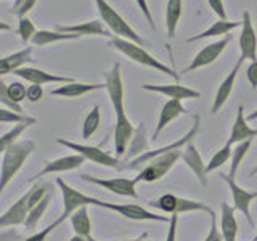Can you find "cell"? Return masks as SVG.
I'll return each instance as SVG.
<instances>
[{
  "mask_svg": "<svg viewBox=\"0 0 257 241\" xmlns=\"http://www.w3.org/2000/svg\"><path fill=\"white\" fill-rule=\"evenodd\" d=\"M36 151V142L21 140L13 143L4 151L2 158V171H0V188L5 190L15 175L20 172L23 164L29 159V156Z\"/></svg>",
  "mask_w": 257,
  "mask_h": 241,
  "instance_id": "cell-1",
  "label": "cell"
},
{
  "mask_svg": "<svg viewBox=\"0 0 257 241\" xmlns=\"http://www.w3.org/2000/svg\"><path fill=\"white\" fill-rule=\"evenodd\" d=\"M109 44L116 48L117 52H120L122 55H125L127 58H131L132 61L142 64V66H147V68H153L159 72H163V74H167L174 77L175 80L179 79V74L172 69L169 68L167 64H164L163 61H159L155 56H151L147 50H145L143 45H139L132 42V40H127V39H122V37H112L109 40Z\"/></svg>",
  "mask_w": 257,
  "mask_h": 241,
  "instance_id": "cell-2",
  "label": "cell"
},
{
  "mask_svg": "<svg viewBox=\"0 0 257 241\" xmlns=\"http://www.w3.org/2000/svg\"><path fill=\"white\" fill-rule=\"evenodd\" d=\"M95 5H96V10H98L100 18L109 28V31L112 32V34H116V37L132 40V42L145 47L143 39L137 34L131 26H128V23H125V20L106 2V0H95Z\"/></svg>",
  "mask_w": 257,
  "mask_h": 241,
  "instance_id": "cell-3",
  "label": "cell"
},
{
  "mask_svg": "<svg viewBox=\"0 0 257 241\" xmlns=\"http://www.w3.org/2000/svg\"><path fill=\"white\" fill-rule=\"evenodd\" d=\"M56 185L60 187L61 195H63V214L60 215L61 222H64L66 219H71V215L74 214L76 211H79L80 207H84V206L103 207L104 201L96 199L93 196H88V195H85V193L72 188L71 185H68L63 179H56Z\"/></svg>",
  "mask_w": 257,
  "mask_h": 241,
  "instance_id": "cell-4",
  "label": "cell"
},
{
  "mask_svg": "<svg viewBox=\"0 0 257 241\" xmlns=\"http://www.w3.org/2000/svg\"><path fill=\"white\" fill-rule=\"evenodd\" d=\"M179 159H182V150L161 153V155L155 156L150 161L148 166H145L142 169L140 174L135 177V180L137 182H158L171 171Z\"/></svg>",
  "mask_w": 257,
  "mask_h": 241,
  "instance_id": "cell-5",
  "label": "cell"
},
{
  "mask_svg": "<svg viewBox=\"0 0 257 241\" xmlns=\"http://www.w3.org/2000/svg\"><path fill=\"white\" fill-rule=\"evenodd\" d=\"M199 120H201V117L196 114V116H195V123H193V127L182 137V139L172 142L171 145H166V147H161V148H158V150H155V151H145L143 155L137 156V158H134V159H131V161H125V163H124V169H128V171H131V169H139L142 164H148L153 158L158 156V155H161V153L175 151V150H183L190 142H193V139H195L196 134L199 132V126H201Z\"/></svg>",
  "mask_w": 257,
  "mask_h": 241,
  "instance_id": "cell-6",
  "label": "cell"
},
{
  "mask_svg": "<svg viewBox=\"0 0 257 241\" xmlns=\"http://www.w3.org/2000/svg\"><path fill=\"white\" fill-rule=\"evenodd\" d=\"M56 143H60V145H63V147H66V148H69L72 151L79 153V155H82L85 159L93 161L95 164L116 169V171H122V169H124L122 161L117 159L116 156H111L109 153L103 151L98 147H90V145L74 143V142H69V140H64V139H56Z\"/></svg>",
  "mask_w": 257,
  "mask_h": 241,
  "instance_id": "cell-7",
  "label": "cell"
},
{
  "mask_svg": "<svg viewBox=\"0 0 257 241\" xmlns=\"http://www.w3.org/2000/svg\"><path fill=\"white\" fill-rule=\"evenodd\" d=\"M220 177L228 185L235 209H238V211L246 217L249 225H252L254 227V220H252V215H251V204H252V201L257 198V191H247L246 188L239 187L230 174H220Z\"/></svg>",
  "mask_w": 257,
  "mask_h": 241,
  "instance_id": "cell-8",
  "label": "cell"
},
{
  "mask_svg": "<svg viewBox=\"0 0 257 241\" xmlns=\"http://www.w3.org/2000/svg\"><path fill=\"white\" fill-rule=\"evenodd\" d=\"M80 179L84 182L98 185L103 187L104 190H108L111 193L119 196H128V198H139V193H137V182L135 179H124V177H119V179H98V177H92L82 174Z\"/></svg>",
  "mask_w": 257,
  "mask_h": 241,
  "instance_id": "cell-9",
  "label": "cell"
},
{
  "mask_svg": "<svg viewBox=\"0 0 257 241\" xmlns=\"http://www.w3.org/2000/svg\"><path fill=\"white\" fill-rule=\"evenodd\" d=\"M239 50L241 60L257 61V36L252 24L251 13L247 10L243 12L241 16V34H239Z\"/></svg>",
  "mask_w": 257,
  "mask_h": 241,
  "instance_id": "cell-10",
  "label": "cell"
},
{
  "mask_svg": "<svg viewBox=\"0 0 257 241\" xmlns=\"http://www.w3.org/2000/svg\"><path fill=\"white\" fill-rule=\"evenodd\" d=\"M104 85L109 95V100L114 109V114L119 112H125V104H124V84H122V76H120V64L114 63L112 68L104 74Z\"/></svg>",
  "mask_w": 257,
  "mask_h": 241,
  "instance_id": "cell-11",
  "label": "cell"
},
{
  "mask_svg": "<svg viewBox=\"0 0 257 241\" xmlns=\"http://www.w3.org/2000/svg\"><path fill=\"white\" fill-rule=\"evenodd\" d=\"M228 44H230V36L219 39V40H215V42L203 47L183 72H191V71H196L199 68H204V66H209V64H212L225 52V48L228 47Z\"/></svg>",
  "mask_w": 257,
  "mask_h": 241,
  "instance_id": "cell-12",
  "label": "cell"
},
{
  "mask_svg": "<svg viewBox=\"0 0 257 241\" xmlns=\"http://www.w3.org/2000/svg\"><path fill=\"white\" fill-rule=\"evenodd\" d=\"M104 209H109V211H114L119 215L125 217V219L131 220H151V222H171V217L166 215H158L155 212L148 211L142 206L137 204H114V203H103Z\"/></svg>",
  "mask_w": 257,
  "mask_h": 241,
  "instance_id": "cell-13",
  "label": "cell"
},
{
  "mask_svg": "<svg viewBox=\"0 0 257 241\" xmlns=\"http://www.w3.org/2000/svg\"><path fill=\"white\" fill-rule=\"evenodd\" d=\"M85 163V158L82 155H69V156H63L58 159H53V161H45V164L42 167V171H39L34 177H31V182L39 180L40 177H45V175H52V174H58V172H69V171H74V169H79Z\"/></svg>",
  "mask_w": 257,
  "mask_h": 241,
  "instance_id": "cell-14",
  "label": "cell"
},
{
  "mask_svg": "<svg viewBox=\"0 0 257 241\" xmlns=\"http://www.w3.org/2000/svg\"><path fill=\"white\" fill-rule=\"evenodd\" d=\"M135 127L131 123V119L127 117L125 112H119L116 114V124H114V148H116V156H124L131 142L134 139Z\"/></svg>",
  "mask_w": 257,
  "mask_h": 241,
  "instance_id": "cell-15",
  "label": "cell"
},
{
  "mask_svg": "<svg viewBox=\"0 0 257 241\" xmlns=\"http://www.w3.org/2000/svg\"><path fill=\"white\" fill-rule=\"evenodd\" d=\"M15 74L28 80L31 84H37V85H45V84H69L74 82L72 77H64V76H56V74H50L44 69L39 68H31V66H24L18 71H15Z\"/></svg>",
  "mask_w": 257,
  "mask_h": 241,
  "instance_id": "cell-16",
  "label": "cell"
},
{
  "mask_svg": "<svg viewBox=\"0 0 257 241\" xmlns=\"http://www.w3.org/2000/svg\"><path fill=\"white\" fill-rule=\"evenodd\" d=\"M145 90L156 92L161 95L169 96L171 100H188V98H199L201 93L195 88H190L182 84H143Z\"/></svg>",
  "mask_w": 257,
  "mask_h": 241,
  "instance_id": "cell-17",
  "label": "cell"
},
{
  "mask_svg": "<svg viewBox=\"0 0 257 241\" xmlns=\"http://www.w3.org/2000/svg\"><path fill=\"white\" fill-rule=\"evenodd\" d=\"M29 214V204H28V193L23 195L13 206H10L0 217V227H15V225H24Z\"/></svg>",
  "mask_w": 257,
  "mask_h": 241,
  "instance_id": "cell-18",
  "label": "cell"
},
{
  "mask_svg": "<svg viewBox=\"0 0 257 241\" xmlns=\"http://www.w3.org/2000/svg\"><path fill=\"white\" fill-rule=\"evenodd\" d=\"M182 161L190 167V171H193V174L198 177L199 183L206 187V185H207L206 166L207 164H204V161H203V158H201L199 151L196 148V145L193 143V142H190L187 147L182 150Z\"/></svg>",
  "mask_w": 257,
  "mask_h": 241,
  "instance_id": "cell-19",
  "label": "cell"
},
{
  "mask_svg": "<svg viewBox=\"0 0 257 241\" xmlns=\"http://www.w3.org/2000/svg\"><path fill=\"white\" fill-rule=\"evenodd\" d=\"M254 137H257V129H252L249 126L247 117H244L243 106H238L236 117H235V123H233V127H231L228 143L235 145V143H241L246 140H254Z\"/></svg>",
  "mask_w": 257,
  "mask_h": 241,
  "instance_id": "cell-20",
  "label": "cell"
},
{
  "mask_svg": "<svg viewBox=\"0 0 257 241\" xmlns=\"http://www.w3.org/2000/svg\"><path fill=\"white\" fill-rule=\"evenodd\" d=\"M241 63H243V60L238 58L236 64L231 68V71L228 72V76L225 77L222 80V84L219 85V90H217L215 93V98H214V103H212V114H217L219 112V109H222V106L225 103H227L228 96L231 95V90H233V85H235V80L238 77V72L241 69Z\"/></svg>",
  "mask_w": 257,
  "mask_h": 241,
  "instance_id": "cell-21",
  "label": "cell"
},
{
  "mask_svg": "<svg viewBox=\"0 0 257 241\" xmlns=\"http://www.w3.org/2000/svg\"><path fill=\"white\" fill-rule=\"evenodd\" d=\"M185 112H187V109H185V106L182 104L180 100H169L159 112L158 126H156V131H155V135H153V139L156 140L161 135V132H163L175 117H179L180 114H185Z\"/></svg>",
  "mask_w": 257,
  "mask_h": 241,
  "instance_id": "cell-22",
  "label": "cell"
},
{
  "mask_svg": "<svg viewBox=\"0 0 257 241\" xmlns=\"http://www.w3.org/2000/svg\"><path fill=\"white\" fill-rule=\"evenodd\" d=\"M101 88H106L104 84H82V82H69V84H63L61 87H56L55 90H52L53 96H64V98H77V96H82L85 93H90L95 90H101Z\"/></svg>",
  "mask_w": 257,
  "mask_h": 241,
  "instance_id": "cell-23",
  "label": "cell"
},
{
  "mask_svg": "<svg viewBox=\"0 0 257 241\" xmlns=\"http://www.w3.org/2000/svg\"><path fill=\"white\" fill-rule=\"evenodd\" d=\"M220 233L223 241H236L238 236V220L235 217V209L230 204L222 203L220 211Z\"/></svg>",
  "mask_w": 257,
  "mask_h": 241,
  "instance_id": "cell-24",
  "label": "cell"
},
{
  "mask_svg": "<svg viewBox=\"0 0 257 241\" xmlns=\"http://www.w3.org/2000/svg\"><path fill=\"white\" fill-rule=\"evenodd\" d=\"M32 61V48L26 47L23 50L16 52L13 55L4 56L0 60V74H8V72H15L21 68H24L26 64Z\"/></svg>",
  "mask_w": 257,
  "mask_h": 241,
  "instance_id": "cell-25",
  "label": "cell"
},
{
  "mask_svg": "<svg viewBox=\"0 0 257 241\" xmlns=\"http://www.w3.org/2000/svg\"><path fill=\"white\" fill-rule=\"evenodd\" d=\"M56 31L68 32V34H77L79 37L82 36H108V31L104 29L103 23L100 21H88L80 24H72V26H56Z\"/></svg>",
  "mask_w": 257,
  "mask_h": 241,
  "instance_id": "cell-26",
  "label": "cell"
},
{
  "mask_svg": "<svg viewBox=\"0 0 257 241\" xmlns=\"http://www.w3.org/2000/svg\"><path fill=\"white\" fill-rule=\"evenodd\" d=\"M182 12H183V0H167V7H166V31L169 39L175 37L177 28H179V23L182 18Z\"/></svg>",
  "mask_w": 257,
  "mask_h": 241,
  "instance_id": "cell-27",
  "label": "cell"
},
{
  "mask_svg": "<svg viewBox=\"0 0 257 241\" xmlns=\"http://www.w3.org/2000/svg\"><path fill=\"white\" fill-rule=\"evenodd\" d=\"M241 26V23L238 21H228V20H219V21H215L211 28H207L204 29L203 32H199V34L196 36H193L188 39V42H196V40H203L206 37H219V36H225V34H228L230 31L233 29H236Z\"/></svg>",
  "mask_w": 257,
  "mask_h": 241,
  "instance_id": "cell-28",
  "label": "cell"
},
{
  "mask_svg": "<svg viewBox=\"0 0 257 241\" xmlns=\"http://www.w3.org/2000/svg\"><path fill=\"white\" fill-rule=\"evenodd\" d=\"M71 39H79L77 34H68V32H60V31H37L36 36L32 37L31 44L36 47H45L55 42H61V40H71Z\"/></svg>",
  "mask_w": 257,
  "mask_h": 241,
  "instance_id": "cell-29",
  "label": "cell"
},
{
  "mask_svg": "<svg viewBox=\"0 0 257 241\" xmlns=\"http://www.w3.org/2000/svg\"><path fill=\"white\" fill-rule=\"evenodd\" d=\"M71 225H72V228H74L76 235L84 236L85 239L92 236V222H90V217H88L87 206L80 207L79 211H76L71 215Z\"/></svg>",
  "mask_w": 257,
  "mask_h": 241,
  "instance_id": "cell-30",
  "label": "cell"
},
{
  "mask_svg": "<svg viewBox=\"0 0 257 241\" xmlns=\"http://www.w3.org/2000/svg\"><path fill=\"white\" fill-rule=\"evenodd\" d=\"M50 201H52V193L48 191L47 193V196L40 201V203H37L34 207H31L29 209V214H28V219L26 222H24V227L26 228H36V225L40 222V219L44 217L45 211H47V207L48 204H50Z\"/></svg>",
  "mask_w": 257,
  "mask_h": 241,
  "instance_id": "cell-31",
  "label": "cell"
},
{
  "mask_svg": "<svg viewBox=\"0 0 257 241\" xmlns=\"http://www.w3.org/2000/svg\"><path fill=\"white\" fill-rule=\"evenodd\" d=\"M147 150V132H145V126L140 124L139 127L135 129V134H134V139L131 142V147H128L125 155H128L132 159L143 155Z\"/></svg>",
  "mask_w": 257,
  "mask_h": 241,
  "instance_id": "cell-32",
  "label": "cell"
},
{
  "mask_svg": "<svg viewBox=\"0 0 257 241\" xmlns=\"http://www.w3.org/2000/svg\"><path fill=\"white\" fill-rule=\"evenodd\" d=\"M231 155H233V150H231V143H225L223 147L219 150V151H215L214 153V156L211 158V161L207 163V166H206V172L209 174V172H214V171H217L219 167H222L227 161L231 158Z\"/></svg>",
  "mask_w": 257,
  "mask_h": 241,
  "instance_id": "cell-33",
  "label": "cell"
},
{
  "mask_svg": "<svg viewBox=\"0 0 257 241\" xmlns=\"http://www.w3.org/2000/svg\"><path fill=\"white\" fill-rule=\"evenodd\" d=\"M251 145H252V140H246V142L236 143L235 150H233V155H231V169H230V175L233 177V179H235L238 169H239L241 163L244 161L249 148H251Z\"/></svg>",
  "mask_w": 257,
  "mask_h": 241,
  "instance_id": "cell-34",
  "label": "cell"
},
{
  "mask_svg": "<svg viewBox=\"0 0 257 241\" xmlns=\"http://www.w3.org/2000/svg\"><path fill=\"white\" fill-rule=\"evenodd\" d=\"M100 119H101L100 108L93 106L90 111H88V114L84 119V126H82V137L84 139H90V137L96 132V129H98V126H100Z\"/></svg>",
  "mask_w": 257,
  "mask_h": 241,
  "instance_id": "cell-35",
  "label": "cell"
},
{
  "mask_svg": "<svg viewBox=\"0 0 257 241\" xmlns=\"http://www.w3.org/2000/svg\"><path fill=\"white\" fill-rule=\"evenodd\" d=\"M31 126H34V124H31V123H24V124H16L13 126L12 131H8L7 134L2 135V139H0V150H2V153L8 148V147H12L13 143L18 142V137L26 131L28 127Z\"/></svg>",
  "mask_w": 257,
  "mask_h": 241,
  "instance_id": "cell-36",
  "label": "cell"
},
{
  "mask_svg": "<svg viewBox=\"0 0 257 241\" xmlns=\"http://www.w3.org/2000/svg\"><path fill=\"white\" fill-rule=\"evenodd\" d=\"M0 87L4 88L5 93L8 95V98H10L12 101L15 103H21L24 98H26L28 95V88L24 87L21 82H12V84H5V80H0Z\"/></svg>",
  "mask_w": 257,
  "mask_h": 241,
  "instance_id": "cell-37",
  "label": "cell"
},
{
  "mask_svg": "<svg viewBox=\"0 0 257 241\" xmlns=\"http://www.w3.org/2000/svg\"><path fill=\"white\" fill-rule=\"evenodd\" d=\"M0 123L2 124H8V123H12V124H24V123L36 124V119L23 114V112H16V111H12L8 108H2L0 109Z\"/></svg>",
  "mask_w": 257,
  "mask_h": 241,
  "instance_id": "cell-38",
  "label": "cell"
},
{
  "mask_svg": "<svg viewBox=\"0 0 257 241\" xmlns=\"http://www.w3.org/2000/svg\"><path fill=\"white\" fill-rule=\"evenodd\" d=\"M36 26H34V23H32L28 16H24V18H20L18 21V34L21 37V40L24 44L26 42H31L32 37L36 36Z\"/></svg>",
  "mask_w": 257,
  "mask_h": 241,
  "instance_id": "cell-39",
  "label": "cell"
},
{
  "mask_svg": "<svg viewBox=\"0 0 257 241\" xmlns=\"http://www.w3.org/2000/svg\"><path fill=\"white\" fill-rule=\"evenodd\" d=\"M48 193V188L47 185H34L29 191H28V204H29V209L34 207L37 203H40Z\"/></svg>",
  "mask_w": 257,
  "mask_h": 241,
  "instance_id": "cell-40",
  "label": "cell"
},
{
  "mask_svg": "<svg viewBox=\"0 0 257 241\" xmlns=\"http://www.w3.org/2000/svg\"><path fill=\"white\" fill-rule=\"evenodd\" d=\"M37 0H15L13 5V13L18 16V18H24L32 8H34Z\"/></svg>",
  "mask_w": 257,
  "mask_h": 241,
  "instance_id": "cell-41",
  "label": "cell"
},
{
  "mask_svg": "<svg viewBox=\"0 0 257 241\" xmlns=\"http://www.w3.org/2000/svg\"><path fill=\"white\" fill-rule=\"evenodd\" d=\"M60 223H63L60 219H56L52 225H48V227H45L44 230H40V231H37V233H34V235H31V236H28V238H24V239H21V241H45L47 239V236L50 235V233L58 227Z\"/></svg>",
  "mask_w": 257,
  "mask_h": 241,
  "instance_id": "cell-42",
  "label": "cell"
},
{
  "mask_svg": "<svg viewBox=\"0 0 257 241\" xmlns=\"http://www.w3.org/2000/svg\"><path fill=\"white\" fill-rule=\"evenodd\" d=\"M211 228H209V233L204 241H223L222 233L219 231V227H217V215L215 212H211Z\"/></svg>",
  "mask_w": 257,
  "mask_h": 241,
  "instance_id": "cell-43",
  "label": "cell"
},
{
  "mask_svg": "<svg viewBox=\"0 0 257 241\" xmlns=\"http://www.w3.org/2000/svg\"><path fill=\"white\" fill-rule=\"evenodd\" d=\"M42 96H44V88L42 85H37V84H31L28 87V95H26V98L32 103H36V101H40L42 100Z\"/></svg>",
  "mask_w": 257,
  "mask_h": 241,
  "instance_id": "cell-44",
  "label": "cell"
},
{
  "mask_svg": "<svg viewBox=\"0 0 257 241\" xmlns=\"http://www.w3.org/2000/svg\"><path fill=\"white\" fill-rule=\"evenodd\" d=\"M207 4L214 10V13L219 16V20H227V12H225V5L222 0H207Z\"/></svg>",
  "mask_w": 257,
  "mask_h": 241,
  "instance_id": "cell-45",
  "label": "cell"
},
{
  "mask_svg": "<svg viewBox=\"0 0 257 241\" xmlns=\"http://www.w3.org/2000/svg\"><path fill=\"white\" fill-rule=\"evenodd\" d=\"M177 223H179V214H172L171 222H169L166 241H177Z\"/></svg>",
  "mask_w": 257,
  "mask_h": 241,
  "instance_id": "cell-46",
  "label": "cell"
},
{
  "mask_svg": "<svg viewBox=\"0 0 257 241\" xmlns=\"http://www.w3.org/2000/svg\"><path fill=\"white\" fill-rule=\"evenodd\" d=\"M137 5H139V8L142 10L143 16L147 18L148 24H150V28L151 29H155V21H153V16H151V12H150V7H148V2L147 0H135Z\"/></svg>",
  "mask_w": 257,
  "mask_h": 241,
  "instance_id": "cell-47",
  "label": "cell"
},
{
  "mask_svg": "<svg viewBox=\"0 0 257 241\" xmlns=\"http://www.w3.org/2000/svg\"><path fill=\"white\" fill-rule=\"evenodd\" d=\"M246 77L247 82L251 84L252 88H257V61H252L246 69Z\"/></svg>",
  "mask_w": 257,
  "mask_h": 241,
  "instance_id": "cell-48",
  "label": "cell"
},
{
  "mask_svg": "<svg viewBox=\"0 0 257 241\" xmlns=\"http://www.w3.org/2000/svg\"><path fill=\"white\" fill-rule=\"evenodd\" d=\"M147 236H148V233H143L142 236H139V238H134V239H122V241H147ZM87 241H96L93 236H90Z\"/></svg>",
  "mask_w": 257,
  "mask_h": 241,
  "instance_id": "cell-49",
  "label": "cell"
},
{
  "mask_svg": "<svg viewBox=\"0 0 257 241\" xmlns=\"http://www.w3.org/2000/svg\"><path fill=\"white\" fill-rule=\"evenodd\" d=\"M257 119V108L251 112V114L247 116V120H255Z\"/></svg>",
  "mask_w": 257,
  "mask_h": 241,
  "instance_id": "cell-50",
  "label": "cell"
},
{
  "mask_svg": "<svg viewBox=\"0 0 257 241\" xmlns=\"http://www.w3.org/2000/svg\"><path fill=\"white\" fill-rule=\"evenodd\" d=\"M69 241H87V239H85L84 236H79V235H74V236H72V238H71Z\"/></svg>",
  "mask_w": 257,
  "mask_h": 241,
  "instance_id": "cell-51",
  "label": "cell"
},
{
  "mask_svg": "<svg viewBox=\"0 0 257 241\" xmlns=\"http://www.w3.org/2000/svg\"><path fill=\"white\" fill-rule=\"evenodd\" d=\"M255 174H257V166H255V167L252 169V171H251V177H254Z\"/></svg>",
  "mask_w": 257,
  "mask_h": 241,
  "instance_id": "cell-52",
  "label": "cell"
},
{
  "mask_svg": "<svg viewBox=\"0 0 257 241\" xmlns=\"http://www.w3.org/2000/svg\"><path fill=\"white\" fill-rule=\"evenodd\" d=\"M251 241H257V235H255V236H254V238H252Z\"/></svg>",
  "mask_w": 257,
  "mask_h": 241,
  "instance_id": "cell-53",
  "label": "cell"
}]
</instances>
